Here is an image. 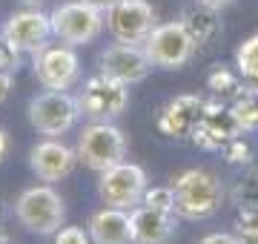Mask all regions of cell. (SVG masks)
Returning <instances> with one entry per match:
<instances>
[{
	"label": "cell",
	"mask_w": 258,
	"mask_h": 244,
	"mask_svg": "<svg viewBox=\"0 0 258 244\" xmlns=\"http://www.w3.org/2000/svg\"><path fill=\"white\" fill-rule=\"evenodd\" d=\"M169 187L175 196L172 213L186 221H204V218L215 216L227 196L224 184L207 169H184L181 175H175Z\"/></svg>",
	"instance_id": "6da1fadb"
},
{
	"label": "cell",
	"mask_w": 258,
	"mask_h": 244,
	"mask_svg": "<svg viewBox=\"0 0 258 244\" xmlns=\"http://www.w3.org/2000/svg\"><path fill=\"white\" fill-rule=\"evenodd\" d=\"M15 216L29 233L55 235L63 227L66 204L52 184H35V187L23 190L20 198L15 201Z\"/></svg>",
	"instance_id": "7a4b0ae2"
},
{
	"label": "cell",
	"mask_w": 258,
	"mask_h": 244,
	"mask_svg": "<svg viewBox=\"0 0 258 244\" xmlns=\"http://www.w3.org/2000/svg\"><path fill=\"white\" fill-rule=\"evenodd\" d=\"M75 155L83 167L103 172L126 158V135L112 121H92L78 135Z\"/></svg>",
	"instance_id": "3957f363"
},
{
	"label": "cell",
	"mask_w": 258,
	"mask_h": 244,
	"mask_svg": "<svg viewBox=\"0 0 258 244\" xmlns=\"http://www.w3.org/2000/svg\"><path fill=\"white\" fill-rule=\"evenodd\" d=\"M78 118H81V106H78V98H72L69 92L46 89L29 101V124L37 135L57 138L72 130Z\"/></svg>",
	"instance_id": "277c9868"
},
{
	"label": "cell",
	"mask_w": 258,
	"mask_h": 244,
	"mask_svg": "<svg viewBox=\"0 0 258 244\" xmlns=\"http://www.w3.org/2000/svg\"><path fill=\"white\" fill-rule=\"evenodd\" d=\"M52 35H55L60 43H69V46H83V43H92L98 35L106 26V15L101 9H95L83 0H75V3H60L52 15Z\"/></svg>",
	"instance_id": "5b68a950"
},
{
	"label": "cell",
	"mask_w": 258,
	"mask_h": 244,
	"mask_svg": "<svg viewBox=\"0 0 258 244\" xmlns=\"http://www.w3.org/2000/svg\"><path fill=\"white\" fill-rule=\"evenodd\" d=\"M149 181L147 169L132 164V161H120L115 167L103 169L101 181H98V196L106 207H118V210H135L144 201Z\"/></svg>",
	"instance_id": "8992f818"
},
{
	"label": "cell",
	"mask_w": 258,
	"mask_h": 244,
	"mask_svg": "<svg viewBox=\"0 0 258 244\" xmlns=\"http://www.w3.org/2000/svg\"><path fill=\"white\" fill-rule=\"evenodd\" d=\"M195 49L198 46H195V40L189 38V32L184 29L181 20L161 23L144 40V52H147L149 64L158 66V69H181L192 60Z\"/></svg>",
	"instance_id": "52a82bcc"
},
{
	"label": "cell",
	"mask_w": 258,
	"mask_h": 244,
	"mask_svg": "<svg viewBox=\"0 0 258 244\" xmlns=\"http://www.w3.org/2000/svg\"><path fill=\"white\" fill-rule=\"evenodd\" d=\"M126 103H129V86L103 75V72L89 78L83 84L81 95H78L81 115H86L89 121H115L118 115H123Z\"/></svg>",
	"instance_id": "ba28073f"
},
{
	"label": "cell",
	"mask_w": 258,
	"mask_h": 244,
	"mask_svg": "<svg viewBox=\"0 0 258 244\" xmlns=\"http://www.w3.org/2000/svg\"><path fill=\"white\" fill-rule=\"evenodd\" d=\"M35 57V78L40 81L43 89H55V92H66L78 84L81 78V57L75 52V46L60 43V46H43Z\"/></svg>",
	"instance_id": "9c48e42d"
},
{
	"label": "cell",
	"mask_w": 258,
	"mask_h": 244,
	"mask_svg": "<svg viewBox=\"0 0 258 244\" xmlns=\"http://www.w3.org/2000/svg\"><path fill=\"white\" fill-rule=\"evenodd\" d=\"M106 26L112 38L120 43H144L149 32L158 26L155 23V9L149 0H118L106 12Z\"/></svg>",
	"instance_id": "30bf717a"
},
{
	"label": "cell",
	"mask_w": 258,
	"mask_h": 244,
	"mask_svg": "<svg viewBox=\"0 0 258 244\" xmlns=\"http://www.w3.org/2000/svg\"><path fill=\"white\" fill-rule=\"evenodd\" d=\"M3 38L18 49L20 55H37L43 46H49L52 38V20L46 12L40 9H20L15 12L6 26H3Z\"/></svg>",
	"instance_id": "8fae6325"
},
{
	"label": "cell",
	"mask_w": 258,
	"mask_h": 244,
	"mask_svg": "<svg viewBox=\"0 0 258 244\" xmlns=\"http://www.w3.org/2000/svg\"><path fill=\"white\" fill-rule=\"evenodd\" d=\"M98 64H101L103 75L115 78V81H120L126 86L144 81L152 72V64H149L144 46H138V43H120V40L103 49Z\"/></svg>",
	"instance_id": "7c38bea8"
},
{
	"label": "cell",
	"mask_w": 258,
	"mask_h": 244,
	"mask_svg": "<svg viewBox=\"0 0 258 244\" xmlns=\"http://www.w3.org/2000/svg\"><path fill=\"white\" fill-rule=\"evenodd\" d=\"M238 135H244V132H241L238 121L232 118L230 106H224V103H207L201 121L195 124V130H192V144L207 152H215V150H224Z\"/></svg>",
	"instance_id": "4fadbf2b"
},
{
	"label": "cell",
	"mask_w": 258,
	"mask_h": 244,
	"mask_svg": "<svg viewBox=\"0 0 258 244\" xmlns=\"http://www.w3.org/2000/svg\"><path fill=\"white\" fill-rule=\"evenodd\" d=\"M75 164H78L75 150L57 138H46V141L35 144L29 152V167L37 175V181H43V184H55V181L66 178L75 169Z\"/></svg>",
	"instance_id": "5bb4252c"
},
{
	"label": "cell",
	"mask_w": 258,
	"mask_h": 244,
	"mask_svg": "<svg viewBox=\"0 0 258 244\" xmlns=\"http://www.w3.org/2000/svg\"><path fill=\"white\" fill-rule=\"evenodd\" d=\"M204 106H207V101L198 98V95H178V98H172L158 115V132L166 135V138H175V141L192 138L195 124L201 121L204 115Z\"/></svg>",
	"instance_id": "9a60e30c"
},
{
	"label": "cell",
	"mask_w": 258,
	"mask_h": 244,
	"mask_svg": "<svg viewBox=\"0 0 258 244\" xmlns=\"http://www.w3.org/2000/svg\"><path fill=\"white\" fill-rule=\"evenodd\" d=\"M175 213H164V210L138 204L135 210H129L132 244H169L175 235Z\"/></svg>",
	"instance_id": "2e32d148"
},
{
	"label": "cell",
	"mask_w": 258,
	"mask_h": 244,
	"mask_svg": "<svg viewBox=\"0 0 258 244\" xmlns=\"http://www.w3.org/2000/svg\"><path fill=\"white\" fill-rule=\"evenodd\" d=\"M89 238L92 244H132L129 210L103 207L89 218Z\"/></svg>",
	"instance_id": "e0dca14e"
},
{
	"label": "cell",
	"mask_w": 258,
	"mask_h": 244,
	"mask_svg": "<svg viewBox=\"0 0 258 244\" xmlns=\"http://www.w3.org/2000/svg\"><path fill=\"white\" fill-rule=\"evenodd\" d=\"M181 23L189 32V38L195 40V46H210L212 40L218 38L221 32V23H218V12L207 9V6H189V9L181 12Z\"/></svg>",
	"instance_id": "ac0fdd59"
},
{
	"label": "cell",
	"mask_w": 258,
	"mask_h": 244,
	"mask_svg": "<svg viewBox=\"0 0 258 244\" xmlns=\"http://www.w3.org/2000/svg\"><path fill=\"white\" fill-rule=\"evenodd\" d=\"M230 112L238 121L241 132H255L258 130V86L238 89V95L230 103Z\"/></svg>",
	"instance_id": "d6986e66"
},
{
	"label": "cell",
	"mask_w": 258,
	"mask_h": 244,
	"mask_svg": "<svg viewBox=\"0 0 258 244\" xmlns=\"http://www.w3.org/2000/svg\"><path fill=\"white\" fill-rule=\"evenodd\" d=\"M230 201L235 207H258V167H247L244 175L235 181V187L230 190Z\"/></svg>",
	"instance_id": "ffe728a7"
},
{
	"label": "cell",
	"mask_w": 258,
	"mask_h": 244,
	"mask_svg": "<svg viewBox=\"0 0 258 244\" xmlns=\"http://www.w3.org/2000/svg\"><path fill=\"white\" fill-rule=\"evenodd\" d=\"M235 66H238V75L258 81V35H249L238 49H235Z\"/></svg>",
	"instance_id": "44dd1931"
},
{
	"label": "cell",
	"mask_w": 258,
	"mask_h": 244,
	"mask_svg": "<svg viewBox=\"0 0 258 244\" xmlns=\"http://www.w3.org/2000/svg\"><path fill=\"white\" fill-rule=\"evenodd\" d=\"M238 244H258V207H241L235 216Z\"/></svg>",
	"instance_id": "7402d4cb"
},
{
	"label": "cell",
	"mask_w": 258,
	"mask_h": 244,
	"mask_svg": "<svg viewBox=\"0 0 258 244\" xmlns=\"http://www.w3.org/2000/svg\"><path fill=\"white\" fill-rule=\"evenodd\" d=\"M207 84H210V89L215 95H232V98H235V95H238V78L232 75L230 69H224V66H215V69H212L210 72V78H207Z\"/></svg>",
	"instance_id": "603a6c76"
},
{
	"label": "cell",
	"mask_w": 258,
	"mask_h": 244,
	"mask_svg": "<svg viewBox=\"0 0 258 244\" xmlns=\"http://www.w3.org/2000/svg\"><path fill=\"white\" fill-rule=\"evenodd\" d=\"M141 204L152 207V210H164V213H172V207H175L172 187H147V193H144V201H141Z\"/></svg>",
	"instance_id": "cb8c5ba5"
},
{
	"label": "cell",
	"mask_w": 258,
	"mask_h": 244,
	"mask_svg": "<svg viewBox=\"0 0 258 244\" xmlns=\"http://www.w3.org/2000/svg\"><path fill=\"white\" fill-rule=\"evenodd\" d=\"M55 244H92L83 227H60L55 233Z\"/></svg>",
	"instance_id": "d4e9b609"
},
{
	"label": "cell",
	"mask_w": 258,
	"mask_h": 244,
	"mask_svg": "<svg viewBox=\"0 0 258 244\" xmlns=\"http://www.w3.org/2000/svg\"><path fill=\"white\" fill-rule=\"evenodd\" d=\"M20 64V52L12 46L9 40L3 38V32H0V69L3 72H12V69H18Z\"/></svg>",
	"instance_id": "484cf974"
},
{
	"label": "cell",
	"mask_w": 258,
	"mask_h": 244,
	"mask_svg": "<svg viewBox=\"0 0 258 244\" xmlns=\"http://www.w3.org/2000/svg\"><path fill=\"white\" fill-rule=\"evenodd\" d=\"M224 152H227V161H230V164H247V161H249V144L244 141L241 135L235 138V141L227 144Z\"/></svg>",
	"instance_id": "4316f807"
},
{
	"label": "cell",
	"mask_w": 258,
	"mask_h": 244,
	"mask_svg": "<svg viewBox=\"0 0 258 244\" xmlns=\"http://www.w3.org/2000/svg\"><path fill=\"white\" fill-rule=\"evenodd\" d=\"M198 244H238V238H235V233H210Z\"/></svg>",
	"instance_id": "83f0119b"
},
{
	"label": "cell",
	"mask_w": 258,
	"mask_h": 244,
	"mask_svg": "<svg viewBox=\"0 0 258 244\" xmlns=\"http://www.w3.org/2000/svg\"><path fill=\"white\" fill-rule=\"evenodd\" d=\"M12 84H15V78H12V72H3V69H0V103H3L6 98H9Z\"/></svg>",
	"instance_id": "f1b7e54d"
},
{
	"label": "cell",
	"mask_w": 258,
	"mask_h": 244,
	"mask_svg": "<svg viewBox=\"0 0 258 244\" xmlns=\"http://www.w3.org/2000/svg\"><path fill=\"white\" fill-rule=\"evenodd\" d=\"M198 6H207V9H212V12H221V9H227L232 0H195Z\"/></svg>",
	"instance_id": "f546056e"
},
{
	"label": "cell",
	"mask_w": 258,
	"mask_h": 244,
	"mask_svg": "<svg viewBox=\"0 0 258 244\" xmlns=\"http://www.w3.org/2000/svg\"><path fill=\"white\" fill-rule=\"evenodd\" d=\"M83 3H89V6H95V9H101L103 15H106V12H109L115 3H118V0H83Z\"/></svg>",
	"instance_id": "4dcf8cb0"
},
{
	"label": "cell",
	"mask_w": 258,
	"mask_h": 244,
	"mask_svg": "<svg viewBox=\"0 0 258 244\" xmlns=\"http://www.w3.org/2000/svg\"><path fill=\"white\" fill-rule=\"evenodd\" d=\"M6 155H9V135H6V130H0V164Z\"/></svg>",
	"instance_id": "1f68e13d"
},
{
	"label": "cell",
	"mask_w": 258,
	"mask_h": 244,
	"mask_svg": "<svg viewBox=\"0 0 258 244\" xmlns=\"http://www.w3.org/2000/svg\"><path fill=\"white\" fill-rule=\"evenodd\" d=\"M18 3H23V6H29V9H40L43 3H49V0H18Z\"/></svg>",
	"instance_id": "d6a6232c"
},
{
	"label": "cell",
	"mask_w": 258,
	"mask_h": 244,
	"mask_svg": "<svg viewBox=\"0 0 258 244\" xmlns=\"http://www.w3.org/2000/svg\"><path fill=\"white\" fill-rule=\"evenodd\" d=\"M3 221H6V201L0 198V227H3Z\"/></svg>",
	"instance_id": "836d02e7"
},
{
	"label": "cell",
	"mask_w": 258,
	"mask_h": 244,
	"mask_svg": "<svg viewBox=\"0 0 258 244\" xmlns=\"http://www.w3.org/2000/svg\"><path fill=\"white\" fill-rule=\"evenodd\" d=\"M0 244H15V238H12V235H6V233H0Z\"/></svg>",
	"instance_id": "e575fe53"
}]
</instances>
